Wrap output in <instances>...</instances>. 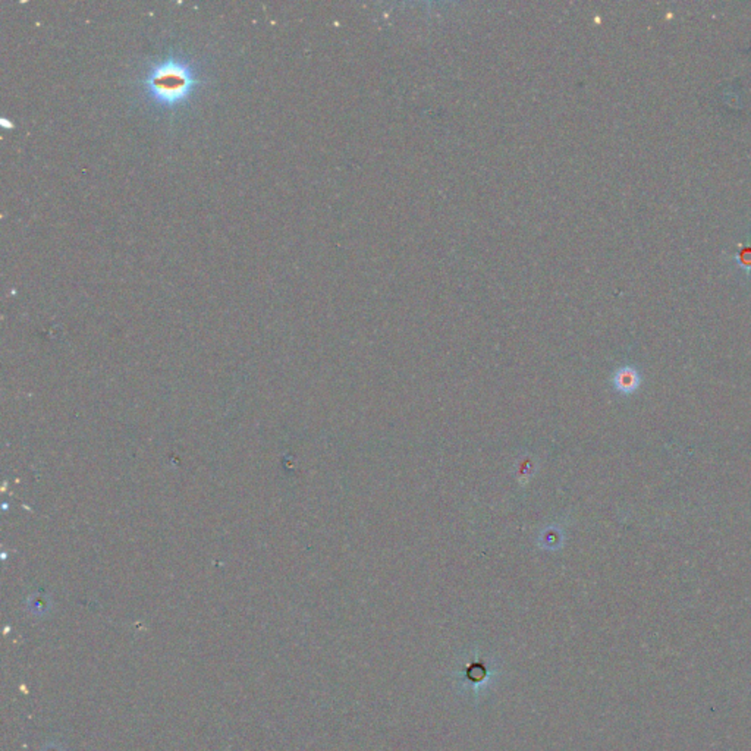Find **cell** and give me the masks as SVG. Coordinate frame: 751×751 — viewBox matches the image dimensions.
<instances>
[{
    "mask_svg": "<svg viewBox=\"0 0 751 751\" xmlns=\"http://www.w3.org/2000/svg\"><path fill=\"white\" fill-rule=\"evenodd\" d=\"M197 84L196 72L187 60L169 57L149 71L144 80V89L156 104L172 109L184 104Z\"/></svg>",
    "mask_w": 751,
    "mask_h": 751,
    "instance_id": "6da1fadb",
    "label": "cell"
},
{
    "mask_svg": "<svg viewBox=\"0 0 751 751\" xmlns=\"http://www.w3.org/2000/svg\"><path fill=\"white\" fill-rule=\"evenodd\" d=\"M618 384L621 386L622 391H629V389H634L636 384H637V378H636V373L634 371H622L620 374V378H618Z\"/></svg>",
    "mask_w": 751,
    "mask_h": 751,
    "instance_id": "7a4b0ae2",
    "label": "cell"
}]
</instances>
